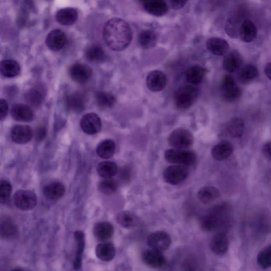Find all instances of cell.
Returning a JSON list of instances; mask_svg holds the SVG:
<instances>
[{"label":"cell","instance_id":"22","mask_svg":"<svg viewBox=\"0 0 271 271\" xmlns=\"http://www.w3.org/2000/svg\"><path fill=\"white\" fill-rule=\"evenodd\" d=\"M85 100L83 95L79 93H73L68 96L66 105L69 111L80 114L85 109Z\"/></svg>","mask_w":271,"mask_h":271},{"label":"cell","instance_id":"32","mask_svg":"<svg viewBox=\"0 0 271 271\" xmlns=\"http://www.w3.org/2000/svg\"><path fill=\"white\" fill-rule=\"evenodd\" d=\"M76 242L77 243V252L74 262V267L79 270L82 266L83 253L85 246V236L82 231H77L74 233Z\"/></svg>","mask_w":271,"mask_h":271},{"label":"cell","instance_id":"29","mask_svg":"<svg viewBox=\"0 0 271 271\" xmlns=\"http://www.w3.org/2000/svg\"><path fill=\"white\" fill-rule=\"evenodd\" d=\"M0 72L4 77L13 78L17 77L20 72V67L18 62L12 60H6L0 64Z\"/></svg>","mask_w":271,"mask_h":271},{"label":"cell","instance_id":"44","mask_svg":"<svg viewBox=\"0 0 271 271\" xmlns=\"http://www.w3.org/2000/svg\"><path fill=\"white\" fill-rule=\"evenodd\" d=\"M117 182L112 179H104L101 181L98 185V190L104 195H111L116 192L118 189Z\"/></svg>","mask_w":271,"mask_h":271},{"label":"cell","instance_id":"48","mask_svg":"<svg viewBox=\"0 0 271 271\" xmlns=\"http://www.w3.org/2000/svg\"><path fill=\"white\" fill-rule=\"evenodd\" d=\"M8 104L6 100L2 99L0 100V117L3 120L8 114Z\"/></svg>","mask_w":271,"mask_h":271},{"label":"cell","instance_id":"17","mask_svg":"<svg viewBox=\"0 0 271 271\" xmlns=\"http://www.w3.org/2000/svg\"><path fill=\"white\" fill-rule=\"evenodd\" d=\"M206 46L208 51L216 56H223L226 55L230 50L229 43L221 38L213 37L209 39Z\"/></svg>","mask_w":271,"mask_h":271},{"label":"cell","instance_id":"36","mask_svg":"<svg viewBox=\"0 0 271 271\" xmlns=\"http://www.w3.org/2000/svg\"><path fill=\"white\" fill-rule=\"evenodd\" d=\"M221 193L218 189L214 187L206 186L200 189L198 193L199 200L204 203H209L219 198Z\"/></svg>","mask_w":271,"mask_h":271},{"label":"cell","instance_id":"28","mask_svg":"<svg viewBox=\"0 0 271 271\" xmlns=\"http://www.w3.org/2000/svg\"><path fill=\"white\" fill-rule=\"evenodd\" d=\"M245 123L240 117L233 118L227 124V130L229 134L233 138L242 137L245 132Z\"/></svg>","mask_w":271,"mask_h":271},{"label":"cell","instance_id":"25","mask_svg":"<svg viewBox=\"0 0 271 271\" xmlns=\"http://www.w3.org/2000/svg\"><path fill=\"white\" fill-rule=\"evenodd\" d=\"M45 197L50 200H58L63 197L66 188L60 182H53L47 184L44 188Z\"/></svg>","mask_w":271,"mask_h":271},{"label":"cell","instance_id":"5","mask_svg":"<svg viewBox=\"0 0 271 271\" xmlns=\"http://www.w3.org/2000/svg\"><path fill=\"white\" fill-rule=\"evenodd\" d=\"M223 99L227 102H233L239 99L242 94V90L237 86L234 78L231 75H226L221 84Z\"/></svg>","mask_w":271,"mask_h":271},{"label":"cell","instance_id":"1","mask_svg":"<svg viewBox=\"0 0 271 271\" xmlns=\"http://www.w3.org/2000/svg\"><path fill=\"white\" fill-rule=\"evenodd\" d=\"M133 31L128 23L123 19H112L105 24L103 37L105 44L112 50L120 51L131 44Z\"/></svg>","mask_w":271,"mask_h":271},{"label":"cell","instance_id":"8","mask_svg":"<svg viewBox=\"0 0 271 271\" xmlns=\"http://www.w3.org/2000/svg\"><path fill=\"white\" fill-rule=\"evenodd\" d=\"M147 244L151 249L160 252L165 251L171 244V238L166 232H155L148 236Z\"/></svg>","mask_w":271,"mask_h":271},{"label":"cell","instance_id":"27","mask_svg":"<svg viewBox=\"0 0 271 271\" xmlns=\"http://www.w3.org/2000/svg\"><path fill=\"white\" fill-rule=\"evenodd\" d=\"M157 35L152 30H145L140 32L138 42L141 47L144 49L154 48L157 43Z\"/></svg>","mask_w":271,"mask_h":271},{"label":"cell","instance_id":"4","mask_svg":"<svg viewBox=\"0 0 271 271\" xmlns=\"http://www.w3.org/2000/svg\"><path fill=\"white\" fill-rule=\"evenodd\" d=\"M168 143L173 148L186 149L191 147L194 142L192 134L187 129L177 128L169 136Z\"/></svg>","mask_w":271,"mask_h":271},{"label":"cell","instance_id":"19","mask_svg":"<svg viewBox=\"0 0 271 271\" xmlns=\"http://www.w3.org/2000/svg\"><path fill=\"white\" fill-rule=\"evenodd\" d=\"M233 147L229 141L224 140L215 145L211 150V154L214 159L222 161L229 158L233 153Z\"/></svg>","mask_w":271,"mask_h":271},{"label":"cell","instance_id":"23","mask_svg":"<svg viewBox=\"0 0 271 271\" xmlns=\"http://www.w3.org/2000/svg\"><path fill=\"white\" fill-rule=\"evenodd\" d=\"M78 19L77 11L72 8H66L59 10L56 15V19L58 22L64 26L73 25Z\"/></svg>","mask_w":271,"mask_h":271},{"label":"cell","instance_id":"24","mask_svg":"<svg viewBox=\"0 0 271 271\" xmlns=\"http://www.w3.org/2000/svg\"><path fill=\"white\" fill-rule=\"evenodd\" d=\"M116 253L114 245L110 242H104L97 245L95 254L97 258L104 262H110L114 258Z\"/></svg>","mask_w":271,"mask_h":271},{"label":"cell","instance_id":"26","mask_svg":"<svg viewBox=\"0 0 271 271\" xmlns=\"http://www.w3.org/2000/svg\"><path fill=\"white\" fill-rule=\"evenodd\" d=\"M257 29L255 24L250 20L243 21L240 30V37L246 42H250L256 39Z\"/></svg>","mask_w":271,"mask_h":271},{"label":"cell","instance_id":"39","mask_svg":"<svg viewBox=\"0 0 271 271\" xmlns=\"http://www.w3.org/2000/svg\"><path fill=\"white\" fill-rule=\"evenodd\" d=\"M96 102L99 106L103 109H110L116 104V100L114 95L105 91H99L95 95Z\"/></svg>","mask_w":271,"mask_h":271},{"label":"cell","instance_id":"34","mask_svg":"<svg viewBox=\"0 0 271 271\" xmlns=\"http://www.w3.org/2000/svg\"><path fill=\"white\" fill-rule=\"evenodd\" d=\"M97 174L102 178H112L118 173V167L115 162L105 161L100 162L96 168Z\"/></svg>","mask_w":271,"mask_h":271},{"label":"cell","instance_id":"50","mask_svg":"<svg viewBox=\"0 0 271 271\" xmlns=\"http://www.w3.org/2000/svg\"><path fill=\"white\" fill-rule=\"evenodd\" d=\"M264 73L266 77L271 80V63L266 65L264 68Z\"/></svg>","mask_w":271,"mask_h":271},{"label":"cell","instance_id":"38","mask_svg":"<svg viewBox=\"0 0 271 271\" xmlns=\"http://www.w3.org/2000/svg\"><path fill=\"white\" fill-rule=\"evenodd\" d=\"M85 57L90 62H102L105 59V53L103 48L98 45H93L85 51Z\"/></svg>","mask_w":271,"mask_h":271},{"label":"cell","instance_id":"10","mask_svg":"<svg viewBox=\"0 0 271 271\" xmlns=\"http://www.w3.org/2000/svg\"><path fill=\"white\" fill-rule=\"evenodd\" d=\"M166 74L159 70L151 72L146 78L148 89L152 92H157L164 90L167 85Z\"/></svg>","mask_w":271,"mask_h":271},{"label":"cell","instance_id":"2","mask_svg":"<svg viewBox=\"0 0 271 271\" xmlns=\"http://www.w3.org/2000/svg\"><path fill=\"white\" fill-rule=\"evenodd\" d=\"M199 95V90L192 85L181 86L175 94V103L178 108L186 110L191 107L196 102Z\"/></svg>","mask_w":271,"mask_h":271},{"label":"cell","instance_id":"14","mask_svg":"<svg viewBox=\"0 0 271 271\" xmlns=\"http://www.w3.org/2000/svg\"><path fill=\"white\" fill-rule=\"evenodd\" d=\"M244 63L241 53L236 50L228 52L223 60V68L229 73H234L241 68Z\"/></svg>","mask_w":271,"mask_h":271},{"label":"cell","instance_id":"3","mask_svg":"<svg viewBox=\"0 0 271 271\" xmlns=\"http://www.w3.org/2000/svg\"><path fill=\"white\" fill-rule=\"evenodd\" d=\"M166 160L172 164L191 166L196 161V155L193 151L184 149L171 148L165 153Z\"/></svg>","mask_w":271,"mask_h":271},{"label":"cell","instance_id":"9","mask_svg":"<svg viewBox=\"0 0 271 271\" xmlns=\"http://www.w3.org/2000/svg\"><path fill=\"white\" fill-rule=\"evenodd\" d=\"M80 126L84 133L92 135L101 131L102 123L98 115L89 113L83 116L80 121Z\"/></svg>","mask_w":271,"mask_h":271},{"label":"cell","instance_id":"21","mask_svg":"<svg viewBox=\"0 0 271 271\" xmlns=\"http://www.w3.org/2000/svg\"><path fill=\"white\" fill-rule=\"evenodd\" d=\"M143 6L148 13L155 17L164 16L169 10L165 0H147Z\"/></svg>","mask_w":271,"mask_h":271},{"label":"cell","instance_id":"35","mask_svg":"<svg viewBox=\"0 0 271 271\" xmlns=\"http://www.w3.org/2000/svg\"><path fill=\"white\" fill-rule=\"evenodd\" d=\"M117 223L125 229H131L136 226L138 222L137 216L133 213L123 211L118 213L116 215Z\"/></svg>","mask_w":271,"mask_h":271},{"label":"cell","instance_id":"47","mask_svg":"<svg viewBox=\"0 0 271 271\" xmlns=\"http://www.w3.org/2000/svg\"><path fill=\"white\" fill-rule=\"evenodd\" d=\"M47 135V130L46 128L44 127H38L35 132L34 135L35 139L37 142H41L42 140H44Z\"/></svg>","mask_w":271,"mask_h":271},{"label":"cell","instance_id":"46","mask_svg":"<svg viewBox=\"0 0 271 271\" xmlns=\"http://www.w3.org/2000/svg\"><path fill=\"white\" fill-rule=\"evenodd\" d=\"M170 6L174 10H179L184 7L188 0H167Z\"/></svg>","mask_w":271,"mask_h":271},{"label":"cell","instance_id":"40","mask_svg":"<svg viewBox=\"0 0 271 271\" xmlns=\"http://www.w3.org/2000/svg\"><path fill=\"white\" fill-rule=\"evenodd\" d=\"M242 21L238 18L232 17L226 21L225 30L226 34L232 38L240 37Z\"/></svg>","mask_w":271,"mask_h":271},{"label":"cell","instance_id":"7","mask_svg":"<svg viewBox=\"0 0 271 271\" xmlns=\"http://www.w3.org/2000/svg\"><path fill=\"white\" fill-rule=\"evenodd\" d=\"M188 175L189 171L187 167L177 165L167 168L162 177L167 183L176 186L185 180Z\"/></svg>","mask_w":271,"mask_h":271},{"label":"cell","instance_id":"37","mask_svg":"<svg viewBox=\"0 0 271 271\" xmlns=\"http://www.w3.org/2000/svg\"><path fill=\"white\" fill-rule=\"evenodd\" d=\"M206 74V70L199 66L190 68L186 73V79L188 83L192 85L200 83Z\"/></svg>","mask_w":271,"mask_h":271},{"label":"cell","instance_id":"11","mask_svg":"<svg viewBox=\"0 0 271 271\" xmlns=\"http://www.w3.org/2000/svg\"><path fill=\"white\" fill-rule=\"evenodd\" d=\"M69 73L71 79L78 83L87 82L92 77V69L83 64H75L70 68Z\"/></svg>","mask_w":271,"mask_h":271},{"label":"cell","instance_id":"41","mask_svg":"<svg viewBox=\"0 0 271 271\" xmlns=\"http://www.w3.org/2000/svg\"><path fill=\"white\" fill-rule=\"evenodd\" d=\"M26 103L32 107H39L44 100V96L41 91L36 88H32L27 91L25 95Z\"/></svg>","mask_w":271,"mask_h":271},{"label":"cell","instance_id":"20","mask_svg":"<svg viewBox=\"0 0 271 271\" xmlns=\"http://www.w3.org/2000/svg\"><path fill=\"white\" fill-rule=\"evenodd\" d=\"M211 251L218 255L225 254L229 247V241L226 235L223 233L215 234L212 238L210 244Z\"/></svg>","mask_w":271,"mask_h":271},{"label":"cell","instance_id":"12","mask_svg":"<svg viewBox=\"0 0 271 271\" xmlns=\"http://www.w3.org/2000/svg\"><path fill=\"white\" fill-rule=\"evenodd\" d=\"M32 128L27 125H16L11 131V137L14 142L18 144H25L33 137Z\"/></svg>","mask_w":271,"mask_h":271},{"label":"cell","instance_id":"45","mask_svg":"<svg viewBox=\"0 0 271 271\" xmlns=\"http://www.w3.org/2000/svg\"><path fill=\"white\" fill-rule=\"evenodd\" d=\"M12 192V186L10 183L5 180L0 182V202L6 204L10 200Z\"/></svg>","mask_w":271,"mask_h":271},{"label":"cell","instance_id":"30","mask_svg":"<svg viewBox=\"0 0 271 271\" xmlns=\"http://www.w3.org/2000/svg\"><path fill=\"white\" fill-rule=\"evenodd\" d=\"M221 214L211 213L203 216L200 221L201 229L205 232H211L218 227L221 222Z\"/></svg>","mask_w":271,"mask_h":271},{"label":"cell","instance_id":"13","mask_svg":"<svg viewBox=\"0 0 271 271\" xmlns=\"http://www.w3.org/2000/svg\"><path fill=\"white\" fill-rule=\"evenodd\" d=\"M67 42L66 34L59 29L53 30L49 32L46 39L47 46L53 51L61 50L66 45Z\"/></svg>","mask_w":271,"mask_h":271},{"label":"cell","instance_id":"6","mask_svg":"<svg viewBox=\"0 0 271 271\" xmlns=\"http://www.w3.org/2000/svg\"><path fill=\"white\" fill-rule=\"evenodd\" d=\"M14 202L16 207L20 210L29 211L36 207L37 198L34 192L21 190L15 193Z\"/></svg>","mask_w":271,"mask_h":271},{"label":"cell","instance_id":"49","mask_svg":"<svg viewBox=\"0 0 271 271\" xmlns=\"http://www.w3.org/2000/svg\"><path fill=\"white\" fill-rule=\"evenodd\" d=\"M262 153L266 158L271 160V140L263 145Z\"/></svg>","mask_w":271,"mask_h":271},{"label":"cell","instance_id":"51","mask_svg":"<svg viewBox=\"0 0 271 271\" xmlns=\"http://www.w3.org/2000/svg\"><path fill=\"white\" fill-rule=\"evenodd\" d=\"M137 1L139 3L144 5L147 1V0H137Z\"/></svg>","mask_w":271,"mask_h":271},{"label":"cell","instance_id":"16","mask_svg":"<svg viewBox=\"0 0 271 271\" xmlns=\"http://www.w3.org/2000/svg\"><path fill=\"white\" fill-rule=\"evenodd\" d=\"M12 116L18 122H29L33 120L34 114L29 105L24 104H16L12 106Z\"/></svg>","mask_w":271,"mask_h":271},{"label":"cell","instance_id":"15","mask_svg":"<svg viewBox=\"0 0 271 271\" xmlns=\"http://www.w3.org/2000/svg\"><path fill=\"white\" fill-rule=\"evenodd\" d=\"M142 260L146 265L153 268L161 267L166 263V258L161 252L151 248L143 252Z\"/></svg>","mask_w":271,"mask_h":271},{"label":"cell","instance_id":"31","mask_svg":"<svg viewBox=\"0 0 271 271\" xmlns=\"http://www.w3.org/2000/svg\"><path fill=\"white\" fill-rule=\"evenodd\" d=\"M116 150V145L112 139H106L97 146L96 153L100 158L108 159L112 157Z\"/></svg>","mask_w":271,"mask_h":271},{"label":"cell","instance_id":"33","mask_svg":"<svg viewBox=\"0 0 271 271\" xmlns=\"http://www.w3.org/2000/svg\"><path fill=\"white\" fill-rule=\"evenodd\" d=\"M258 75V69L252 64H248L243 67L238 74V80L243 84L253 81Z\"/></svg>","mask_w":271,"mask_h":271},{"label":"cell","instance_id":"43","mask_svg":"<svg viewBox=\"0 0 271 271\" xmlns=\"http://www.w3.org/2000/svg\"><path fill=\"white\" fill-rule=\"evenodd\" d=\"M257 262L263 269L271 267V245L266 246L258 253Z\"/></svg>","mask_w":271,"mask_h":271},{"label":"cell","instance_id":"18","mask_svg":"<svg viewBox=\"0 0 271 271\" xmlns=\"http://www.w3.org/2000/svg\"><path fill=\"white\" fill-rule=\"evenodd\" d=\"M114 234V226L109 222L98 223L93 228L94 236L100 242H104L110 240Z\"/></svg>","mask_w":271,"mask_h":271},{"label":"cell","instance_id":"42","mask_svg":"<svg viewBox=\"0 0 271 271\" xmlns=\"http://www.w3.org/2000/svg\"><path fill=\"white\" fill-rule=\"evenodd\" d=\"M1 234L6 239H14L18 234V228L12 222L5 221L2 223Z\"/></svg>","mask_w":271,"mask_h":271}]
</instances>
